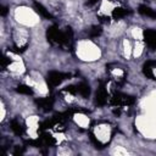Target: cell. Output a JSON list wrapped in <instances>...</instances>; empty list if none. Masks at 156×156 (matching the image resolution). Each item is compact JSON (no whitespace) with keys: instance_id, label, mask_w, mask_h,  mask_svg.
<instances>
[{"instance_id":"cell-10","label":"cell","mask_w":156,"mask_h":156,"mask_svg":"<svg viewBox=\"0 0 156 156\" xmlns=\"http://www.w3.org/2000/svg\"><path fill=\"white\" fill-rule=\"evenodd\" d=\"M129 13H132V11L128 10V9L116 7V9H113V11H112V17H113L115 20H119V18H122V17H126V16L129 15Z\"/></svg>"},{"instance_id":"cell-1","label":"cell","mask_w":156,"mask_h":156,"mask_svg":"<svg viewBox=\"0 0 156 156\" xmlns=\"http://www.w3.org/2000/svg\"><path fill=\"white\" fill-rule=\"evenodd\" d=\"M135 102V99L130 95L122 94V93H115L112 98L110 99V104L113 106H129Z\"/></svg>"},{"instance_id":"cell-15","label":"cell","mask_w":156,"mask_h":156,"mask_svg":"<svg viewBox=\"0 0 156 156\" xmlns=\"http://www.w3.org/2000/svg\"><path fill=\"white\" fill-rule=\"evenodd\" d=\"M63 91H67V93H71L73 95H76L78 91H77V85H68L63 89Z\"/></svg>"},{"instance_id":"cell-17","label":"cell","mask_w":156,"mask_h":156,"mask_svg":"<svg viewBox=\"0 0 156 156\" xmlns=\"http://www.w3.org/2000/svg\"><path fill=\"white\" fill-rule=\"evenodd\" d=\"M11 62H12V61H11L10 58H7L6 56H4V57L1 58V67H2V69H5V68L11 63Z\"/></svg>"},{"instance_id":"cell-19","label":"cell","mask_w":156,"mask_h":156,"mask_svg":"<svg viewBox=\"0 0 156 156\" xmlns=\"http://www.w3.org/2000/svg\"><path fill=\"white\" fill-rule=\"evenodd\" d=\"M99 20L104 23H108L110 22V17H106V16H99Z\"/></svg>"},{"instance_id":"cell-3","label":"cell","mask_w":156,"mask_h":156,"mask_svg":"<svg viewBox=\"0 0 156 156\" xmlns=\"http://www.w3.org/2000/svg\"><path fill=\"white\" fill-rule=\"evenodd\" d=\"M46 38H48V41L50 44L61 45V41H62V32L58 30V28L56 26H51L46 30Z\"/></svg>"},{"instance_id":"cell-11","label":"cell","mask_w":156,"mask_h":156,"mask_svg":"<svg viewBox=\"0 0 156 156\" xmlns=\"http://www.w3.org/2000/svg\"><path fill=\"white\" fill-rule=\"evenodd\" d=\"M11 129L16 135H22L24 133V128L22 127V124L17 119H12L11 121Z\"/></svg>"},{"instance_id":"cell-9","label":"cell","mask_w":156,"mask_h":156,"mask_svg":"<svg viewBox=\"0 0 156 156\" xmlns=\"http://www.w3.org/2000/svg\"><path fill=\"white\" fill-rule=\"evenodd\" d=\"M138 11L143 16H146V17H150V18H156V10H152L146 5H140Z\"/></svg>"},{"instance_id":"cell-14","label":"cell","mask_w":156,"mask_h":156,"mask_svg":"<svg viewBox=\"0 0 156 156\" xmlns=\"http://www.w3.org/2000/svg\"><path fill=\"white\" fill-rule=\"evenodd\" d=\"M40 139H41V141H43L45 145H48V146L55 145V139H54L50 134H48V133H43L41 136H40Z\"/></svg>"},{"instance_id":"cell-20","label":"cell","mask_w":156,"mask_h":156,"mask_svg":"<svg viewBox=\"0 0 156 156\" xmlns=\"http://www.w3.org/2000/svg\"><path fill=\"white\" fill-rule=\"evenodd\" d=\"M7 13V7L6 6H2L1 7V16H5Z\"/></svg>"},{"instance_id":"cell-21","label":"cell","mask_w":156,"mask_h":156,"mask_svg":"<svg viewBox=\"0 0 156 156\" xmlns=\"http://www.w3.org/2000/svg\"><path fill=\"white\" fill-rule=\"evenodd\" d=\"M99 0H88V2H87V5L88 6H91V5H94V4H96Z\"/></svg>"},{"instance_id":"cell-16","label":"cell","mask_w":156,"mask_h":156,"mask_svg":"<svg viewBox=\"0 0 156 156\" xmlns=\"http://www.w3.org/2000/svg\"><path fill=\"white\" fill-rule=\"evenodd\" d=\"M90 139H91V141L95 144V147H96V149H98V147H99V149H102V147H104V146H102V144H101V143L95 138V135H94L93 133L90 134Z\"/></svg>"},{"instance_id":"cell-6","label":"cell","mask_w":156,"mask_h":156,"mask_svg":"<svg viewBox=\"0 0 156 156\" xmlns=\"http://www.w3.org/2000/svg\"><path fill=\"white\" fill-rule=\"evenodd\" d=\"M35 104L43 110V111H50L54 105V99L52 98H43V99H37Z\"/></svg>"},{"instance_id":"cell-2","label":"cell","mask_w":156,"mask_h":156,"mask_svg":"<svg viewBox=\"0 0 156 156\" xmlns=\"http://www.w3.org/2000/svg\"><path fill=\"white\" fill-rule=\"evenodd\" d=\"M69 77H71V74H68V73H62V72L51 71V72H49L46 80H48L49 87L52 89V88L60 85L65 79H67V78H69Z\"/></svg>"},{"instance_id":"cell-7","label":"cell","mask_w":156,"mask_h":156,"mask_svg":"<svg viewBox=\"0 0 156 156\" xmlns=\"http://www.w3.org/2000/svg\"><path fill=\"white\" fill-rule=\"evenodd\" d=\"M33 7H34V10H35V12L37 13H39L41 17H44V18H52V16H51V13L40 4V2H38V1H34L33 2Z\"/></svg>"},{"instance_id":"cell-4","label":"cell","mask_w":156,"mask_h":156,"mask_svg":"<svg viewBox=\"0 0 156 156\" xmlns=\"http://www.w3.org/2000/svg\"><path fill=\"white\" fill-rule=\"evenodd\" d=\"M106 101H107V91L105 89V85L102 83H100V87L95 95V104L99 106H102L106 104Z\"/></svg>"},{"instance_id":"cell-8","label":"cell","mask_w":156,"mask_h":156,"mask_svg":"<svg viewBox=\"0 0 156 156\" xmlns=\"http://www.w3.org/2000/svg\"><path fill=\"white\" fill-rule=\"evenodd\" d=\"M77 91H78V94H80L84 99H87V98H89V95H90V87H89L88 83L82 82V83L77 84Z\"/></svg>"},{"instance_id":"cell-18","label":"cell","mask_w":156,"mask_h":156,"mask_svg":"<svg viewBox=\"0 0 156 156\" xmlns=\"http://www.w3.org/2000/svg\"><path fill=\"white\" fill-rule=\"evenodd\" d=\"M26 48H27V45H24L23 48H13V49H11V51H13L16 54H20V52H23L26 50Z\"/></svg>"},{"instance_id":"cell-13","label":"cell","mask_w":156,"mask_h":156,"mask_svg":"<svg viewBox=\"0 0 156 156\" xmlns=\"http://www.w3.org/2000/svg\"><path fill=\"white\" fill-rule=\"evenodd\" d=\"M16 91L20 93V94H24V95H33V89L28 85H24V84H21L16 88Z\"/></svg>"},{"instance_id":"cell-5","label":"cell","mask_w":156,"mask_h":156,"mask_svg":"<svg viewBox=\"0 0 156 156\" xmlns=\"http://www.w3.org/2000/svg\"><path fill=\"white\" fill-rule=\"evenodd\" d=\"M143 35H144V41L146 43V45L150 46L151 49H156V32L151 29H146L144 30Z\"/></svg>"},{"instance_id":"cell-12","label":"cell","mask_w":156,"mask_h":156,"mask_svg":"<svg viewBox=\"0 0 156 156\" xmlns=\"http://www.w3.org/2000/svg\"><path fill=\"white\" fill-rule=\"evenodd\" d=\"M101 33H102V29L100 26H91L90 29L88 30V34L90 38H98L99 35H101Z\"/></svg>"}]
</instances>
